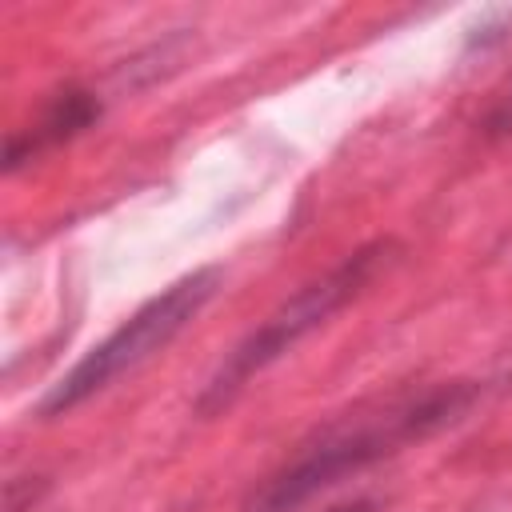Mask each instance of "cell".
Here are the masks:
<instances>
[{
  "instance_id": "8992f818",
  "label": "cell",
  "mask_w": 512,
  "mask_h": 512,
  "mask_svg": "<svg viewBox=\"0 0 512 512\" xmlns=\"http://www.w3.org/2000/svg\"><path fill=\"white\" fill-rule=\"evenodd\" d=\"M332 512H372V500H352V504H340Z\"/></svg>"
},
{
  "instance_id": "3957f363",
  "label": "cell",
  "mask_w": 512,
  "mask_h": 512,
  "mask_svg": "<svg viewBox=\"0 0 512 512\" xmlns=\"http://www.w3.org/2000/svg\"><path fill=\"white\" fill-rule=\"evenodd\" d=\"M384 252H388V244H368V248L352 252L344 264H336L332 272H324L320 280L304 284L292 300H284L260 328H252V332L228 352V360H224V364L212 372V380L204 384L196 408H200V412L224 408V404L244 388V380H248L252 372L268 368V364H272L276 356H284L300 336H308V332L320 328L340 304H348V300L368 284V276L376 272V264L384 260Z\"/></svg>"
},
{
  "instance_id": "277c9868",
  "label": "cell",
  "mask_w": 512,
  "mask_h": 512,
  "mask_svg": "<svg viewBox=\"0 0 512 512\" xmlns=\"http://www.w3.org/2000/svg\"><path fill=\"white\" fill-rule=\"evenodd\" d=\"M100 116V104L88 96V92H60L56 100H52V108L44 112V120L32 128V136L28 140H8V168H16L20 164V156L28 152H36V148H44V144H56V140H68L72 132H80V128H88L92 120Z\"/></svg>"
},
{
  "instance_id": "5b68a950",
  "label": "cell",
  "mask_w": 512,
  "mask_h": 512,
  "mask_svg": "<svg viewBox=\"0 0 512 512\" xmlns=\"http://www.w3.org/2000/svg\"><path fill=\"white\" fill-rule=\"evenodd\" d=\"M484 128H488L492 136L512 132V80H508L504 92L492 100V108H488V116H484Z\"/></svg>"
},
{
  "instance_id": "7a4b0ae2",
  "label": "cell",
  "mask_w": 512,
  "mask_h": 512,
  "mask_svg": "<svg viewBox=\"0 0 512 512\" xmlns=\"http://www.w3.org/2000/svg\"><path fill=\"white\" fill-rule=\"evenodd\" d=\"M216 284H220V272L216 268H196V272L180 276L176 284H168L148 304H140L112 336H104L96 348H88L52 384V392L40 400V416H60V412L84 404L88 396L104 392L116 376H124L136 364H144L152 352H160L204 308V300L216 292Z\"/></svg>"
},
{
  "instance_id": "6da1fadb",
  "label": "cell",
  "mask_w": 512,
  "mask_h": 512,
  "mask_svg": "<svg viewBox=\"0 0 512 512\" xmlns=\"http://www.w3.org/2000/svg\"><path fill=\"white\" fill-rule=\"evenodd\" d=\"M480 396L476 384H436L412 396H396L372 412L344 416L328 424L312 444L296 452L292 464L276 468L252 496L244 500V512H292L304 500H312L320 488L344 480L348 472H360L392 452H400L412 440L432 436L436 428L460 420L472 400Z\"/></svg>"
}]
</instances>
